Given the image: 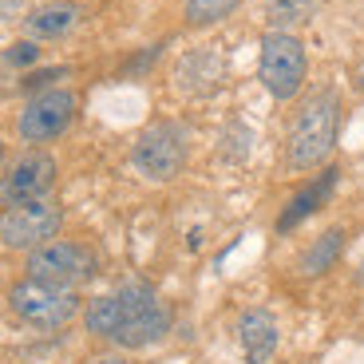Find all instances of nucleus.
Here are the masks:
<instances>
[{
  "instance_id": "nucleus-7",
  "label": "nucleus",
  "mask_w": 364,
  "mask_h": 364,
  "mask_svg": "<svg viewBox=\"0 0 364 364\" xmlns=\"http://www.w3.org/2000/svg\"><path fill=\"white\" fill-rule=\"evenodd\" d=\"M131 159H135V166L146 178L166 182L182 171V163H186V135H182V127H174V123H155V127H146L143 135H139Z\"/></svg>"
},
{
  "instance_id": "nucleus-12",
  "label": "nucleus",
  "mask_w": 364,
  "mask_h": 364,
  "mask_svg": "<svg viewBox=\"0 0 364 364\" xmlns=\"http://www.w3.org/2000/svg\"><path fill=\"white\" fill-rule=\"evenodd\" d=\"M75 24H80V9H75V4H44V9H36L24 20L28 36H40V40L64 36V32H72Z\"/></svg>"
},
{
  "instance_id": "nucleus-19",
  "label": "nucleus",
  "mask_w": 364,
  "mask_h": 364,
  "mask_svg": "<svg viewBox=\"0 0 364 364\" xmlns=\"http://www.w3.org/2000/svg\"><path fill=\"white\" fill-rule=\"evenodd\" d=\"M91 364H127V360H119V356H100V360H91Z\"/></svg>"
},
{
  "instance_id": "nucleus-6",
  "label": "nucleus",
  "mask_w": 364,
  "mask_h": 364,
  "mask_svg": "<svg viewBox=\"0 0 364 364\" xmlns=\"http://www.w3.org/2000/svg\"><path fill=\"white\" fill-rule=\"evenodd\" d=\"M64 214L55 206L40 202H24V206H9L0 214V242L9 250H40L48 246V237H55Z\"/></svg>"
},
{
  "instance_id": "nucleus-4",
  "label": "nucleus",
  "mask_w": 364,
  "mask_h": 364,
  "mask_svg": "<svg viewBox=\"0 0 364 364\" xmlns=\"http://www.w3.org/2000/svg\"><path fill=\"white\" fill-rule=\"evenodd\" d=\"M305 44H301L293 32H269L262 40V60H257V72L262 83L273 100H293L305 83Z\"/></svg>"
},
{
  "instance_id": "nucleus-16",
  "label": "nucleus",
  "mask_w": 364,
  "mask_h": 364,
  "mask_svg": "<svg viewBox=\"0 0 364 364\" xmlns=\"http://www.w3.org/2000/svg\"><path fill=\"white\" fill-rule=\"evenodd\" d=\"M36 55H40V48L36 44H12L9 52H4V60H9V64H36Z\"/></svg>"
},
{
  "instance_id": "nucleus-5",
  "label": "nucleus",
  "mask_w": 364,
  "mask_h": 364,
  "mask_svg": "<svg viewBox=\"0 0 364 364\" xmlns=\"http://www.w3.org/2000/svg\"><path fill=\"white\" fill-rule=\"evenodd\" d=\"M12 313H16L24 325H36V328H60L80 313V297L75 289H64V285H48L28 277L12 289Z\"/></svg>"
},
{
  "instance_id": "nucleus-1",
  "label": "nucleus",
  "mask_w": 364,
  "mask_h": 364,
  "mask_svg": "<svg viewBox=\"0 0 364 364\" xmlns=\"http://www.w3.org/2000/svg\"><path fill=\"white\" fill-rule=\"evenodd\" d=\"M83 325L91 337H103L119 348H146L171 333V309L146 282H127L123 289L91 301Z\"/></svg>"
},
{
  "instance_id": "nucleus-8",
  "label": "nucleus",
  "mask_w": 364,
  "mask_h": 364,
  "mask_svg": "<svg viewBox=\"0 0 364 364\" xmlns=\"http://www.w3.org/2000/svg\"><path fill=\"white\" fill-rule=\"evenodd\" d=\"M75 115V95L64 87H52V91H40L36 100L20 111V139L24 143H52L55 135H64L68 123Z\"/></svg>"
},
{
  "instance_id": "nucleus-3",
  "label": "nucleus",
  "mask_w": 364,
  "mask_h": 364,
  "mask_svg": "<svg viewBox=\"0 0 364 364\" xmlns=\"http://www.w3.org/2000/svg\"><path fill=\"white\" fill-rule=\"evenodd\" d=\"M95 273H100V257H95V250L80 246V242H48V246L28 254V277L48 285L75 289V285L91 282Z\"/></svg>"
},
{
  "instance_id": "nucleus-21",
  "label": "nucleus",
  "mask_w": 364,
  "mask_h": 364,
  "mask_svg": "<svg viewBox=\"0 0 364 364\" xmlns=\"http://www.w3.org/2000/svg\"><path fill=\"white\" fill-rule=\"evenodd\" d=\"M360 91H364V68H360Z\"/></svg>"
},
{
  "instance_id": "nucleus-20",
  "label": "nucleus",
  "mask_w": 364,
  "mask_h": 364,
  "mask_svg": "<svg viewBox=\"0 0 364 364\" xmlns=\"http://www.w3.org/2000/svg\"><path fill=\"white\" fill-rule=\"evenodd\" d=\"M0 163H4V143H0Z\"/></svg>"
},
{
  "instance_id": "nucleus-15",
  "label": "nucleus",
  "mask_w": 364,
  "mask_h": 364,
  "mask_svg": "<svg viewBox=\"0 0 364 364\" xmlns=\"http://www.w3.org/2000/svg\"><path fill=\"white\" fill-rule=\"evenodd\" d=\"M269 24H277L282 32L285 24H305V20L317 12V0H269Z\"/></svg>"
},
{
  "instance_id": "nucleus-10",
  "label": "nucleus",
  "mask_w": 364,
  "mask_h": 364,
  "mask_svg": "<svg viewBox=\"0 0 364 364\" xmlns=\"http://www.w3.org/2000/svg\"><path fill=\"white\" fill-rule=\"evenodd\" d=\"M337 174H341L337 166H328V171H321L317 178L309 182V186H301V191L289 198V206L282 210V218H277V230L285 234V230L301 226V222L309 218V214H317V210L328 202V194L337 191Z\"/></svg>"
},
{
  "instance_id": "nucleus-18",
  "label": "nucleus",
  "mask_w": 364,
  "mask_h": 364,
  "mask_svg": "<svg viewBox=\"0 0 364 364\" xmlns=\"http://www.w3.org/2000/svg\"><path fill=\"white\" fill-rule=\"evenodd\" d=\"M24 0H0V12H12V9H20Z\"/></svg>"
},
{
  "instance_id": "nucleus-11",
  "label": "nucleus",
  "mask_w": 364,
  "mask_h": 364,
  "mask_svg": "<svg viewBox=\"0 0 364 364\" xmlns=\"http://www.w3.org/2000/svg\"><path fill=\"white\" fill-rule=\"evenodd\" d=\"M237 341H242V353L246 364H265L277 348V321L265 309H246L237 321Z\"/></svg>"
},
{
  "instance_id": "nucleus-17",
  "label": "nucleus",
  "mask_w": 364,
  "mask_h": 364,
  "mask_svg": "<svg viewBox=\"0 0 364 364\" xmlns=\"http://www.w3.org/2000/svg\"><path fill=\"white\" fill-rule=\"evenodd\" d=\"M60 75H68L64 68H48V72H36V75H28V80H24V87H28V91H32V87H44V83L60 80Z\"/></svg>"
},
{
  "instance_id": "nucleus-13",
  "label": "nucleus",
  "mask_w": 364,
  "mask_h": 364,
  "mask_svg": "<svg viewBox=\"0 0 364 364\" xmlns=\"http://www.w3.org/2000/svg\"><path fill=\"white\" fill-rule=\"evenodd\" d=\"M341 250H345V230H328V234H321L317 242H313V246L301 254V273H305V277H317V273H325L328 265L341 257Z\"/></svg>"
},
{
  "instance_id": "nucleus-14",
  "label": "nucleus",
  "mask_w": 364,
  "mask_h": 364,
  "mask_svg": "<svg viewBox=\"0 0 364 364\" xmlns=\"http://www.w3.org/2000/svg\"><path fill=\"white\" fill-rule=\"evenodd\" d=\"M237 4H242V0H186V24H194V28L218 24V20H226Z\"/></svg>"
},
{
  "instance_id": "nucleus-9",
  "label": "nucleus",
  "mask_w": 364,
  "mask_h": 364,
  "mask_svg": "<svg viewBox=\"0 0 364 364\" xmlns=\"http://www.w3.org/2000/svg\"><path fill=\"white\" fill-rule=\"evenodd\" d=\"M52 186H55V159L36 151V155L16 159V166L0 178V202H4V206L40 202Z\"/></svg>"
},
{
  "instance_id": "nucleus-2",
  "label": "nucleus",
  "mask_w": 364,
  "mask_h": 364,
  "mask_svg": "<svg viewBox=\"0 0 364 364\" xmlns=\"http://www.w3.org/2000/svg\"><path fill=\"white\" fill-rule=\"evenodd\" d=\"M337 123H341V100L333 87L313 91L301 103L297 119L289 127V166L293 171H313L328 159L337 143Z\"/></svg>"
}]
</instances>
